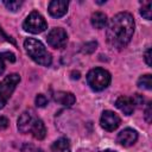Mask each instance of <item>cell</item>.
Masks as SVG:
<instances>
[{"mask_svg":"<svg viewBox=\"0 0 152 152\" xmlns=\"http://www.w3.org/2000/svg\"><path fill=\"white\" fill-rule=\"evenodd\" d=\"M134 32L133 17L127 12H120L115 14L107 26V42L112 48H125Z\"/></svg>","mask_w":152,"mask_h":152,"instance_id":"6da1fadb","label":"cell"},{"mask_svg":"<svg viewBox=\"0 0 152 152\" xmlns=\"http://www.w3.org/2000/svg\"><path fill=\"white\" fill-rule=\"evenodd\" d=\"M24 48L27 52V55L38 64L48 66L51 64V55L50 52L45 49L42 42L34 39V38H27L24 42Z\"/></svg>","mask_w":152,"mask_h":152,"instance_id":"7a4b0ae2","label":"cell"},{"mask_svg":"<svg viewBox=\"0 0 152 152\" xmlns=\"http://www.w3.org/2000/svg\"><path fill=\"white\" fill-rule=\"evenodd\" d=\"M87 82L93 90H103L110 83V74L102 68L91 69L87 75Z\"/></svg>","mask_w":152,"mask_h":152,"instance_id":"3957f363","label":"cell"},{"mask_svg":"<svg viewBox=\"0 0 152 152\" xmlns=\"http://www.w3.org/2000/svg\"><path fill=\"white\" fill-rule=\"evenodd\" d=\"M19 82L20 76L18 74H10L0 82V109L5 107Z\"/></svg>","mask_w":152,"mask_h":152,"instance_id":"277c9868","label":"cell"},{"mask_svg":"<svg viewBox=\"0 0 152 152\" xmlns=\"http://www.w3.org/2000/svg\"><path fill=\"white\" fill-rule=\"evenodd\" d=\"M23 27L25 31H27L30 33H40L48 28V24H46V21L42 14L33 11L25 19Z\"/></svg>","mask_w":152,"mask_h":152,"instance_id":"5b68a950","label":"cell"},{"mask_svg":"<svg viewBox=\"0 0 152 152\" xmlns=\"http://www.w3.org/2000/svg\"><path fill=\"white\" fill-rule=\"evenodd\" d=\"M46 39H48V43L50 46H52L55 49H62L65 46V44L68 42V34L63 28L55 27L49 32Z\"/></svg>","mask_w":152,"mask_h":152,"instance_id":"8992f818","label":"cell"},{"mask_svg":"<svg viewBox=\"0 0 152 152\" xmlns=\"http://www.w3.org/2000/svg\"><path fill=\"white\" fill-rule=\"evenodd\" d=\"M100 124L102 126V128H104L106 131H114L119 127L120 125V118L112 110H104L101 115L100 119Z\"/></svg>","mask_w":152,"mask_h":152,"instance_id":"52a82bcc","label":"cell"},{"mask_svg":"<svg viewBox=\"0 0 152 152\" xmlns=\"http://www.w3.org/2000/svg\"><path fill=\"white\" fill-rule=\"evenodd\" d=\"M137 139H138V133L134 129H132V128H125V129H122L118 134V138H116L118 142L120 145L125 146V147H128V146L133 145L137 141Z\"/></svg>","mask_w":152,"mask_h":152,"instance_id":"ba28073f","label":"cell"},{"mask_svg":"<svg viewBox=\"0 0 152 152\" xmlns=\"http://www.w3.org/2000/svg\"><path fill=\"white\" fill-rule=\"evenodd\" d=\"M69 2L65 0H52L49 4V13L55 18L63 17L68 11Z\"/></svg>","mask_w":152,"mask_h":152,"instance_id":"9c48e42d","label":"cell"},{"mask_svg":"<svg viewBox=\"0 0 152 152\" xmlns=\"http://www.w3.org/2000/svg\"><path fill=\"white\" fill-rule=\"evenodd\" d=\"M34 120H36V116L32 114L31 110H26L21 113V115L18 119V129L21 133H28L31 131V127Z\"/></svg>","mask_w":152,"mask_h":152,"instance_id":"30bf717a","label":"cell"},{"mask_svg":"<svg viewBox=\"0 0 152 152\" xmlns=\"http://www.w3.org/2000/svg\"><path fill=\"white\" fill-rule=\"evenodd\" d=\"M115 106L126 115H131L134 110V103L128 96H120L115 101Z\"/></svg>","mask_w":152,"mask_h":152,"instance_id":"8fae6325","label":"cell"},{"mask_svg":"<svg viewBox=\"0 0 152 152\" xmlns=\"http://www.w3.org/2000/svg\"><path fill=\"white\" fill-rule=\"evenodd\" d=\"M53 100L62 104V106H65V107H70L75 103L76 101V97L74 96L72 93H68V91H57L53 95Z\"/></svg>","mask_w":152,"mask_h":152,"instance_id":"7c38bea8","label":"cell"},{"mask_svg":"<svg viewBox=\"0 0 152 152\" xmlns=\"http://www.w3.org/2000/svg\"><path fill=\"white\" fill-rule=\"evenodd\" d=\"M30 132L32 133V135H33L36 139H38V140L44 139L45 135H46V128H45L44 122H43L40 119H37V118H36V120H34L33 124H32V127H31V131H30Z\"/></svg>","mask_w":152,"mask_h":152,"instance_id":"4fadbf2b","label":"cell"},{"mask_svg":"<svg viewBox=\"0 0 152 152\" xmlns=\"http://www.w3.org/2000/svg\"><path fill=\"white\" fill-rule=\"evenodd\" d=\"M90 21H91V25L95 28H97V30L103 28L107 24V15L102 12H95V13H93V15L90 18Z\"/></svg>","mask_w":152,"mask_h":152,"instance_id":"5bb4252c","label":"cell"},{"mask_svg":"<svg viewBox=\"0 0 152 152\" xmlns=\"http://www.w3.org/2000/svg\"><path fill=\"white\" fill-rule=\"evenodd\" d=\"M52 152H70V142L66 138H59L51 145Z\"/></svg>","mask_w":152,"mask_h":152,"instance_id":"9a60e30c","label":"cell"},{"mask_svg":"<svg viewBox=\"0 0 152 152\" xmlns=\"http://www.w3.org/2000/svg\"><path fill=\"white\" fill-rule=\"evenodd\" d=\"M138 86L142 89L150 90L152 88V77H151V75L146 74L144 76H140V78L138 80Z\"/></svg>","mask_w":152,"mask_h":152,"instance_id":"2e32d148","label":"cell"},{"mask_svg":"<svg viewBox=\"0 0 152 152\" xmlns=\"http://www.w3.org/2000/svg\"><path fill=\"white\" fill-rule=\"evenodd\" d=\"M151 1H146L145 2V5H142V7H141V10H140V14L145 18V19H147V20H150L151 19Z\"/></svg>","mask_w":152,"mask_h":152,"instance_id":"e0dca14e","label":"cell"},{"mask_svg":"<svg viewBox=\"0 0 152 152\" xmlns=\"http://www.w3.org/2000/svg\"><path fill=\"white\" fill-rule=\"evenodd\" d=\"M21 4H23V1H20V0H11V1H4V5L10 10V11H17V10H19V7L21 6Z\"/></svg>","mask_w":152,"mask_h":152,"instance_id":"ac0fdd59","label":"cell"},{"mask_svg":"<svg viewBox=\"0 0 152 152\" xmlns=\"http://www.w3.org/2000/svg\"><path fill=\"white\" fill-rule=\"evenodd\" d=\"M96 46H97V43H96V42L86 43V44L83 45V48H82V52H84V53H91V52L95 51Z\"/></svg>","mask_w":152,"mask_h":152,"instance_id":"d6986e66","label":"cell"},{"mask_svg":"<svg viewBox=\"0 0 152 152\" xmlns=\"http://www.w3.org/2000/svg\"><path fill=\"white\" fill-rule=\"evenodd\" d=\"M36 104H37V107H45V106L48 104V99H46V96L43 95V94H38V95L36 96Z\"/></svg>","mask_w":152,"mask_h":152,"instance_id":"ffe728a7","label":"cell"},{"mask_svg":"<svg viewBox=\"0 0 152 152\" xmlns=\"http://www.w3.org/2000/svg\"><path fill=\"white\" fill-rule=\"evenodd\" d=\"M145 120L150 124L152 121V102L147 103V107L145 109Z\"/></svg>","mask_w":152,"mask_h":152,"instance_id":"44dd1931","label":"cell"},{"mask_svg":"<svg viewBox=\"0 0 152 152\" xmlns=\"http://www.w3.org/2000/svg\"><path fill=\"white\" fill-rule=\"evenodd\" d=\"M132 101H133V103H134V104L142 106V103H144V97H142V95H140V94H135V95L133 96Z\"/></svg>","mask_w":152,"mask_h":152,"instance_id":"7402d4cb","label":"cell"},{"mask_svg":"<svg viewBox=\"0 0 152 152\" xmlns=\"http://www.w3.org/2000/svg\"><path fill=\"white\" fill-rule=\"evenodd\" d=\"M0 40H6V42H11V43L15 44V42H14L13 39H11V37H8V36L2 31L1 27H0Z\"/></svg>","mask_w":152,"mask_h":152,"instance_id":"603a6c76","label":"cell"},{"mask_svg":"<svg viewBox=\"0 0 152 152\" xmlns=\"http://www.w3.org/2000/svg\"><path fill=\"white\" fill-rule=\"evenodd\" d=\"M8 119L5 116H0V129H5L8 127Z\"/></svg>","mask_w":152,"mask_h":152,"instance_id":"cb8c5ba5","label":"cell"},{"mask_svg":"<svg viewBox=\"0 0 152 152\" xmlns=\"http://www.w3.org/2000/svg\"><path fill=\"white\" fill-rule=\"evenodd\" d=\"M145 62H146L147 65H151L152 64V62H151V49L150 48L145 52Z\"/></svg>","mask_w":152,"mask_h":152,"instance_id":"d4e9b609","label":"cell"},{"mask_svg":"<svg viewBox=\"0 0 152 152\" xmlns=\"http://www.w3.org/2000/svg\"><path fill=\"white\" fill-rule=\"evenodd\" d=\"M5 56H4V52L2 53H0V75L4 72V70H5Z\"/></svg>","mask_w":152,"mask_h":152,"instance_id":"484cf974","label":"cell"},{"mask_svg":"<svg viewBox=\"0 0 152 152\" xmlns=\"http://www.w3.org/2000/svg\"><path fill=\"white\" fill-rule=\"evenodd\" d=\"M104 152H115V151H112V150H107V151H104Z\"/></svg>","mask_w":152,"mask_h":152,"instance_id":"4316f807","label":"cell"}]
</instances>
